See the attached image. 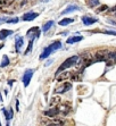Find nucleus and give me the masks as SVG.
<instances>
[{
    "label": "nucleus",
    "instance_id": "29",
    "mask_svg": "<svg viewBox=\"0 0 116 126\" xmlns=\"http://www.w3.org/2000/svg\"><path fill=\"white\" fill-rule=\"evenodd\" d=\"M41 2H48V1H49V0H40Z\"/></svg>",
    "mask_w": 116,
    "mask_h": 126
},
{
    "label": "nucleus",
    "instance_id": "5",
    "mask_svg": "<svg viewBox=\"0 0 116 126\" xmlns=\"http://www.w3.org/2000/svg\"><path fill=\"white\" fill-rule=\"evenodd\" d=\"M71 89H72V84L71 83H64L63 85H60L59 88H57L55 90L56 93H65V92L70 91Z\"/></svg>",
    "mask_w": 116,
    "mask_h": 126
},
{
    "label": "nucleus",
    "instance_id": "10",
    "mask_svg": "<svg viewBox=\"0 0 116 126\" xmlns=\"http://www.w3.org/2000/svg\"><path fill=\"white\" fill-rule=\"evenodd\" d=\"M51 53H52V50L50 49V47L48 46L47 48H44L43 52H42V53L40 55V60H44V59H47L48 57L50 56V55H51Z\"/></svg>",
    "mask_w": 116,
    "mask_h": 126
},
{
    "label": "nucleus",
    "instance_id": "28",
    "mask_svg": "<svg viewBox=\"0 0 116 126\" xmlns=\"http://www.w3.org/2000/svg\"><path fill=\"white\" fill-rule=\"evenodd\" d=\"M13 83H14V81H13V79H12V81H9V82H8V84H9V85H12Z\"/></svg>",
    "mask_w": 116,
    "mask_h": 126
},
{
    "label": "nucleus",
    "instance_id": "31",
    "mask_svg": "<svg viewBox=\"0 0 116 126\" xmlns=\"http://www.w3.org/2000/svg\"><path fill=\"white\" fill-rule=\"evenodd\" d=\"M0 125H1V123H0Z\"/></svg>",
    "mask_w": 116,
    "mask_h": 126
},
{
    "label": "nucleus",
    "instance_id": "15",
    "mask_svg": "<svg viewBox=\"0 0 116 126\" xmlns=\"http://www.w3.org/2000/svg\"><path fill=\"white\" fill-rule=\"evenodd\" d=\"M73 22H74V19H72V18H63V19L59 22V25H60V26H67V25H70Z\"/></svg>",
    "mask_w": 116,
    "mask_h": 126
},
{
    "label": "nucleus",
    "instance_id": "26",
    "mask_svg": "<svg viewBox=\"0 0 116 126\" xmlns=\"http://www.w3.org/2000/svg\"><path fill=\"white\" fill-rule=\"evenodd\" d=\"M52 63V60H49V62H47V64H46V66H49L50 64H51Z\"/></svg>",
    "mask_w": 116,
    "mask_h": 126
},
{
    "label": "nucleus",
    "instance_id": "32",
    "mask_svg": "<svg viewBox=\"0 0 116 126\" xmlns=\"http://www.w3.org/2000/svg\"><path fill=\"white\" fill-rule=\"evenodd\" d=\"M115 16H116V14H115Z\"/></svg>",
    "mask_w": 116,
    "mask_h": 126
},
{
    "label": "nucleus",
    "instance_id": "3",
    "mask_svg": "<svg viewBox=\"0 0 116 126\" xmlns=\"http://www.w3.org/2000/svg\"><path fill=\"white\" fill-rule=\"evenodd\" d=\"M26 36L30 39H33V40L38 39L40 36V29L39 27H31L29 30V32L26 33Z\"/></svg>",
    "mask_w": 116,
    "mask_h": 126
},
{
    "label": "nucleus",
    "instance_id": "7",
    "mask_svg": "<svg viewBox=\"0 0 116 126\" xmlns=\"http://www.w3.org/2000/svg\"><path fill=\"white\" fill-rule=\"evenodd\" d=\"M82 22H83V24L85 26H89V25H92V24H95L96 22H98V19H97V18L89 17V16H83V17H82Z\"/></svg>",
    "mask_w": 116,
    "mask_h": 126
},
{
    "label": "nucleus",
    "instance_id": "14",
    "mask_svg": "<svg viewBox=\"0 0 116 126\" xmlns=\"http://www.w3.org/2000/svg\"><path fill=\"white\" fill-rule=\"evenodd\" d=\"M13 33L14 32H13L12 30H1V31H0V40H5L7 36L12 35Z\"/></svg>",
    "mask_w": 116,
    "mask_h": 126
},
{
    "label": "nucleus",
    "instance_id": "17",
    "mask_svg": "<svg viewBox=\"0 0 116 126\" xmlns=\"http://www.w3.org/2000/svg\"><path fill=\"white\" fill-rule=\"evenodd\" d=\"M52 25H54V22H52V21H49V22H47L46 24H43V26H42V30H43V32L46 33L47 31H48V30H49L50 27L52 26Z\"/></svg>",
    "mask_w": 116,
    "mask_h": 126
},
{
    "label": "nucleus",
    "instance_id": "20",
    "mask_svg": "<svg viewBox=\"0 0 116 126\" xmlns=\"http://www.w3.org/2000/svg\"><path fill=\"white\" fill-rule=\"evenodd\" d=\"M91 7H95V6H98L99 5V0H90V3H89Z\"/></svg>",
    "mask_w": 116,
    "mask_h": 126
},
{
    "label": "nucleus",
    "instance_id": "4",
    "mask_svg": "<svg viewBox=\"0 0 116 126\" xmlns=\"http://www.w3.org/2000/svg\"><path fill=\"white\" fill-rule=\"evenodd\" d=\"M39 16L38 13H34V12H29L26 13V14L23 15V17H22V19H23L24 22H31L33 21V19H35V18Z\"/></svg>",
    "mask_w": 116,
    "mask_h": 126
},
{
    "label": "nucleus",
    "instance_id": "27",
    "mask_svg": "<svg viewBox=\"0 0 116 126\" xmlns=\"http://www.w3.org/2000/svg\"><path fill=\"white\" fill-rule=\"evenodd\" d=\"M3 47H5V44H3V43H1V44H0V50L2 49V48H3Z\"/></svg>",
    "mask_w": 116,
    "mask_h": 126
},
{
    "label": "nucleus",
    "instance_id": "18",
    "mask_svg": "<svg viewBox=\"0 0 116 126\" xmlns=\"http://www.w3.org/2000/svg\"><path fill=\"white\" fill-rule=\"evenodd\" d=\"M9 65V58L7 56H3L2 57V62L0 64V67H7Z\"/></svg>",
    "mask_w": 116,
    "mask_h": 126
},
{
    "label": "nucleus",
    "instance_id": "30",
    "mask_svg": "<svg viewBox=\"0 0 116 126\" xmlns=\"http://www.w3.org/2000/svg\"><path fill=\"white\" fill-rule=\"evenodd\" d=\"M0 101L2 102V97H1V94H0Z\"/></svg>",
    "mask_w": 116,
    "mask_h": 126
},
{
    "label": "nucleus",
    "instance_id": "16",
    "mask_svg": "<svg viewBox=\"0 0 116 126\" xmlns=\"http://www.w3.org/2000/svg\"><path fill=\"white\" fill-rule=\"evenodd\" d=\"M33 41H34V40H33V39H30V42H29V46H27V49L25 50V52H24V55H29L30 52H31V51H32V47H33Z\"/></svg>",
    "mask_w": 116,
    "mask_h": 126
},
{
    "label": "nucleus",
    "instance_id": "1",
    "mask_svg": "<svg viewBox=\"0 0 116 126\" xmlns=\"http://www.w3.org/2000/svg\"><path fill=\"white\" fill-rule=\"evenodd\" d=\"M77 62H78V57L77 56H72V57H70V58H67L66 60L59 66V68H58L57 72H56V75H58V74L61 73V72H64V70L67 69V68L74 66Z\"/></svg>",
    "mask_w": 116,
    "mask_h": 126
},
{
    "label": "nucleus",
    "instance_id": "9",
    "mask_svg": "<svg viewBox=\"0 0 116 126\" xmlns=\"http://www.w3.org/2000/svg\"><path fill=\"white\" fill-rule=\"evenodd\" d=\"M41 124L44 125H55V126H60V125H65L64 120H59V119H55V120H44Z\"/></svg>",
    "mask_w": 116,
    "mask_h": 126
},
{
    "label": "nucleus",
    "instance_id": "19",
    "mask_svg": "<svg viewBox=\"0 0 116 126\" xmlns=\"http://www.w3.org/2000/svg\"><path fill=\"white\" fill-rule=\"evenodd\" d=\"M19 21L18 19V17H15V18H8L6 21V23H8V24H15V23H17V22Z\"/></svg>",
    "mask_w": 116,
    "mask_h": 126
},
{
    "label": "nucleus",
    "instance_id": "6",
    "mask_svg": "<svg viewBox=\"0 0 116 126\" xmlns=\"http://www.w3.org/2000/svg\"><path fill=\"white\" fill-rule=\"evenodd\" d=\"M43 115L47 116V117H56V116L59 115V109H58V107H54V108L49 109V110L43 111Z\"/></svg>",
    "mask_w": 116,
    "mask_h": 126
},
{
    "label": "nucleus",
    "instance_id": "24",
    "mask_svg": "<svg viewBox=\"0 0 116 126\" xmlns=\"http://www.w3.org/2000/svg\"><path fill=\"white\" fill-rule=\"evenodd\" d=\"M8 19L7 17H0V24H2V23H6V21Z\"/></svg>",
    "mask_w": 116,
    "mask_h": 126
},
{
    "label": "nucleus",
    "instance_id": "2",
    "mask_svg": "<svg viewBox=\"0 0 116 126\" xmlns=\"http://www.w3.org/2000/svg\"><path fill=\"white\" fill-rule=\"evenodd\" d=\"M33 73H34V70L33 69H26L25 73L23 75V84L24 86H29L30 82H31V79H32V76H33Z\"/></svg>",
    "mask_w": 116,
    "mask_h": 126
},
{
    "label": "nucleus",
    "instance_id": "13",
    "mask_svg": "<svg viewBox=\"0 0 116 126\" xmlns=\"http://www.w3.org/2000/svg\"><path fill=\"white\" fill-rule=\"evenodd\" d=\"M83 40V36L81 35H76V36H71V38L67 39V43L68 44H72V43H76V42H80Z\"/></svg>",
    "mask_w": 116,
    "mask_h": 126
},
{
    "label": "nucleus",
    "instance_id": "25",
    "mask_svg": "<svg viewBox=\"0 0 116 126\" xmlns=\"http://www.w3.org/2000/svg\"><path fill=\"white\" fill-rule=\"evenodd\" d=\"M18 110H19V102H18V100H16V111L18 112Z\"/></svg>",
    "mask_w": 116,
    "mask_h": 126
},
{
    "label": "nucleus",
    "instance_id": "23",
    "mask_svg": "<svg viewBox=\"0 0 116 126\" xmlns=\"http://www.w3.org/2000/svg\"><path fill=\"white\" fill-rule=\"evenodd\" d=\"M102 33H105V34H110V35H116V32H114V31H102Z\"/></svg>",
    "mask_w": 116,
    "mask_h": 126
},
{
    "label": "nucleus",
    "instance_id": "8",
    "mask_svg": "<svg viewBox=\"0 0 116 126\" xmlns=\"http://www.w3.org/2000/svg\"><path fill=\"white\" fill-rule=\"evenodd\" d=\"M75 10H80V7L76 6V5H68V6L66 7V8L61 12V14L63 15H66V14H70V13H73L75 12Z\"/></svg>",
    "mask_w": 116,
    "mask_h": 126
},
{
    "label": "nucleus",
    "instance_id": "22",
    "mask_svg": "<svg viewBox=\"0 0 116 126\" xmlns=\"http://www.w3.org/2000/svg\"><path fill=\"white\" fill-rule=\"evenodd\" d=\"M68 75H70V74H68V73H64V74H61V77H59V79H58V81H61V79H66V77H68Z\"/></svg>",
    "mask_w": 116,
    "mask_h": 126
},
{
    "label": "nucleus",
    "instance_id": "12",
    "mask_svg": "<svg viewBox=\"0 0 116 126\" xmlns=\"http://www.w3.org/2000/svg\"><path fill=\"white\" fill-rule=\"evenodd\" d=\"M2 112H3V115H5V117H6V120H7V125H9V120L13 118V116H14V112H13V109L10 108L9 109V112L7 111V109H5L3 108L2 109Z\"/></svg>",
    "mask_w": 116,
    "mask_h": 126
},
{
    "label": "nucleus",
    "instance_id": "21",
    "mask_svg": "<svg viewBox=\"0 0 116 126\" xmlns=\"http://www.w3.org/2000/svg\"><path fill=\"white\" fill-rule=\"evenodd\" d=\"M108 9V6H106V5H104V6H101L100 8L98 9V13H101V12H104V10H107Z\"/></svg>",
    "mask_w": 116,
    "mask_h": 126
},
{
    "label": "nucleus",
    "instance_id": "11",
    "mask_svg": "<svg viewBox=\"0 0 116 126\" xmlns=\"http://www.w3.org/2000/svg\"><path fill=\"white\" fill-rule=\"evenodd\" d=\"M23 46H24L23 36H17V38H16V41H15V48H16V51H19Z\"/></svg>",
    "mask_w": 116,
    "mask_h": 126
}]
</instances>
